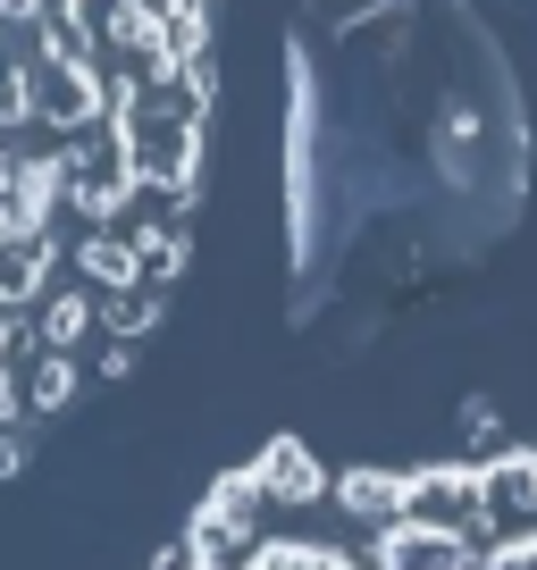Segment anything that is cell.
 <instances>
[{
    "mask_svg": "<svg viewBox=\"0 0 537 570\" xmlns=\"http://www.w3.org/2000/svg\"><path fill=\"white\" fill-rule=\"evenodd\" d=\"M135 194V160H126V142H85V151H68V202L85 218H118V202Z\"/></svg>",
    "mask_w": 537,
    "mask_h": 570,
    "instance_id": "1",
    "label": "cell"
},
{
    "mask_svg": "<svg viewBox=\"0 0 537 570\" xmlns=\"http://www.w3.org/2000/svg\"><path fill=\"white\" fill-rule=\"evenodd\" d=\"M26 92H35V118H51V126H85L92 109H101L92 68L85 59H59V51H42L35 68H26Z\"/></svg>",
    "mask_w": 537,
    "mask_h": 570,
    "instance_id": "2",
    "label": "cell"
},
{
    "mask_svg": "<svg viewBox=\"0 0 537 570\" xmlns=\"http://www.w3.org/2000/svg\"><path fill=\"white\" fill-rule=\"evenodd\" d=\"M59 202H68V151H35V160H18V177H9V202H0V218L26 235H51Z\"/></svg>",
    "mask_w": 537,
    "mask_h": 570,
    "instance_id": "3",
    "label": "cell"
},
{
    "mask_svg": "<svg viewBox=\"0 0 537 570\" xmlns=\"http://www.w3.org/2000/svg\"><path fill=\"white\" fill-rule=\"evenodd\" d=\"M470 553H462V537L453 529H429V520H387V537H378V553H370V570H462Z\"/></svg>",
    "mask_w": 537,
    "mask_h": 570,
    "instance_id": "4",
    "label": "cell"
},
{
    "mask_svg": "<svg viewBox=\"0 0 537 570\" xmlns=\"http://www.w3.org/2000/svg\"><path fill=\"white\" fill-rule=\"evenodd\" d=\"M42 277H51V235L9 227V235H0V303H35Z\"/></svg>",
    "mask_w": 537,
    "mask_h": 570,
    "instance_id": "5",
    "label": "cell"
},
{
    "mask_svg": "<svg viewBox=\"0 0 537 570\" xmlns=\"http://www.w3.org/2000/svg\"><path fill=\"white\" fill-rule=\"evenodd\" d=\"M479 512L496 520V529H504V520H537V462H529V453H512V462H496L479 479Z\"/></svg>",
    "mask_w": 537,
    "mask_h": 570,
    "instance_id": "6",
    "label": "cell"
},
{
    "mask_svg": "<svg viewBox=\"0 0 537 570\" xmlns=\"http://www.w3.org/2000/svg\"><path fill=\"white\" fill-rule=\"evenodd\" d=\"M336 495H344V512H361V520H403L412 479H394V470H344Z\"/></svg>",
    "mask_w": 537,
    "mask_h": 570,
    "instance_id": "7",
    "label": "cell"
},
{
    "mask_svg": "<svg viewBox=\"0 0 537 570\" xmlns=\"http://www.w3.org/2000/svg\"><path fill=\"white\" fill-rule=\"evenodd\" d=\"M76 268H85L101 294H118V285H144V261H135V244H118V235H101V227L76 244Z\"/></svg>",
    "mask_w": 537,
    "mask_h": 570,
    "instance_id": "8",
    "label": "cell"
},
{
    "mask_svg": "<svg viewBox=\"0 0 537 570\" xmlns=\"http://www.w3.org/2000/svg\"><path fill=\"white\" fill-rule=\"evenodd\" d=\"M261 487H268L277 503H311V495H320V462H311V453H294V445H277V453L261 462Z\"/></svg>",
    "mask_w": 537,
    "mask_h": 570,
    "instance_id": "9",
    "label": "cell"
},
{
    "mask_svg": "<svg viewBox=\"0 0 537 570\" xmlns=\"http://www.w3.org/2000/svg\"><path fill=\"white\" fill-rule=\"evenodd\" d=\"M85 327H92V294H51L42 303V353H68Z\"/></svg>",
    "mask_w": 537,
    "mask_h": 570,
    "instance_id": "10",
    "label": "cell"
},
{
    "mask_svg": "<svg viewBox=\"0 0 537 570\" xmlns=\"http://www.w3.org/2000/svg\"><path fill=\"white\" fill-rule=\"evenodd\" d=\"M68 394H76V361H68V353H42L26 403H35V411H68Z\"/></svg>",
    "mask_w": 537,
    "mask_h": 570,
    "instance_id": "11",
    "label": "cell"
},
{
    "mask_svg": "<svg viewBox=\"0 0 537 570\" xmlns=\"http://www.w3.org/2000/svg\"><path fill=\"white\" fill-rule=\"evenodd\" d=\"M152 320H160V294H144V285H118V294H109V327L135 336V327H152Z\"/></svg>",
    "mask_w": 537,
    "mask_h": 570,
    "instance_id": "12",
    "label": "cell"
},
{
    "mask_svg": "<svg viewBox=\"0 0 537 570\" xmlns=\"http://www.w3.org/2000/svg\"><path fill=\"white\" fill-rule=\"evenodd\" d=\"M35 118V92H26V68H0V135Z\"/></svg>",
    "mask_w": 537,
    "mask_h": 570,
    "instance_id": "13",
    "label": "cell"
},
{
    "mask_svg": "<svg viewBox=\"0 0 537 570\" xmlns=\"http://www.w3.org/2000/svg\"><path fill=\"white\" fill-rule=\"evenodd\" d=\"M18 411H26V386L9 377V361H0V428H18Z\"/></svg>",
    "mask_w": 537,
    "mask_h": 570,
    "instance_id": "14",
    "label": "cell"
},
{
    "mask_svg": "<svg viewBox=\"0 0 537 570\" xmlns=\"http://www.w3.org/2000/svg\"><path fill=\"white\" fill-rule=\"evenodd\" d=\"M42 18V0H0V26H35Z\"/></svg>",
    "mask_w": 537,
    "mask_h": 570,
    "instance_id": "15",
    "label": "cell"
},
{
    "mask_svg": "<svg viewBox=\"0 0 537 570\" xmlns=\"http://www.w3.org/2000/svg\"><path fill=\"white\" fill-rule=\"evenodd\" d=\"M9 177H18V151H0V202H9Z\"/></svg>",
    "mask_w": 537,
    "mask_h": 570,
    "instance_id": "16",
    "label": "cell"
},
{
    "mask_svg": "<svg viewBox=\"0 0 537 570\" xmlns=\"http://www.w3.org/2000/svg\"><path fill=\"white\" fill-rule=\"evenodd\" d=\"M0 361H9V320H0Z\"/></svg>",
    "mask_w": 537,
    "mask_h": 570,
    "instance_id": "17",
    "label": "cell"
},
{
    "mask_svg": "<svg viewBox=\"0 0 537 570\" xmlns=\"http://www.w3.org/2000/svg\"><path fill=\"white\" fill-rule=\"evenodd\" d=\"M0 235H9V218H0Z\"/></svg>",
    "mask_w": 537,
    "mask_h": 570,
    "instance_id": "18",
    "label": "cell"
}]
</instances>
